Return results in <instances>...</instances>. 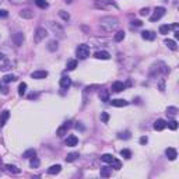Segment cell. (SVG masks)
Here are the masks:
<instances>
[{
	"label": "cell",
	"instance_id": "cell-49",
	"mask_svg": "<svg viewBox=\"0 0 179 179\" xmlns=\"http://www.w3.org/2000/svg\"><path fill=\"white\" fill-rule=\"evenodd\" d=\"M148 143V139L146 137V136H143V137L140 139V144H147Z\"/></svg>",
	"mask_w": 179,
	"mask_h": 179
},
{
	"label": "cell",
	"instance_id": "cell-23",
	"mask_svg": "<svg viewBox=\"0 0 179 179\" xmlns=\"http://www.w3.org/2000/svg\"><path fill=\"white\" fill-rule=\"evenodd\" d=\"M6 168H7V171H9V172H11V174H20L21 172L20 168H17L16 165H11V164H7Z\"/></svg>",
	"mask_w": 179,
	"mask_h": 179
},
{
	"label": "cell",
	"instance_id": "cell-34",
	"mask_svg": "<svg viewBox=\"0 0 179 179\" xmlns=\"http://www.w3.org/2000/svg\"><path fill=\"white\" fill-rule=\"evenodd\" d=\"M169 31H171V25H168V24L160 27V34H162V35H167Z\"/></svg>",
	"mask_w": 179,
	"mask_h": 179
},
{
	"label": "cell",
	"instance_id": "cell-43",
	"mask_svg": "<svg viewBox=\"0 0 179 179\" xmlns=\"http://www.w3.org/2000/svg\"><path fill=\"white\" fill-rule=\"evenodd\" d=\"M101 121H102L104 123H108V121H109V115H108L107 112H102V114H101Z\"/></svg>",
	"mask_w": 179,
	"mask_h": 179
},
{
	"label": "cell",
	"instance_id": "cell-31",
	"mask_svg": "<svg viewBox=\"0 0 179 179\" xmlns=\"http://www.w3.org/2000/svg\"><path fill=\"white\" fill-rule=\"evenodd\" d=\"M100 98H101V101H104V102H107V101H109V93H108L107 90H104V91H101V93H100Z\"/></svg>",
	"mask_w": 179,
	"mask_h": 179
},
{
	"label": "cell",
	"instance_id": "cell-46",
	"mask_svg": "<svg viewBox=\"0 0 179 179\" xmlns=\"http://www.w3.org/2000/svg\"><path fill=\"white\" fill-rule=\"evenodd\" d=\"M39 97V93H31L28 95V100H35V98H38Z\"/></svg>",
	"mask_w": 179,
	"mask_h": 179
},
{
	"label": "cell",
	"instance_id": "cell-5",
	"mask_svg": "<svg viewBox=\"0 0 179 179\" xmlns=\"http://www.w3.org/2000/svg\"><path fill=\"white\" fill-rule=\"evenodd\" d=\"M9 69H11V60L7 58L6 55L0 53V70L6 72V70H9Z\"/></svg>",
	"mask_w": 179,
	"mask_h": 179
},
{
	"label": "cell",
	"instance_id": "cell-2",
	"mask_svg": "<svg viewBox=\"0 0 179 179\" xmlns=\"http://www.w3.org/2000/svg\"><path fill=\"white\" fill-rule=\"evenodd\" d=\"M76 55L79 59H87L90 56V46L86 44H81L76 48Z\"/></svg>",
	"mask_w": 179,
	"mask_h": 179
},
{
	"label": "cell",
	"instance_id": "cell-47",
	"mask_svg": "<svg viewBox=\"0 0 179 179\" xmlns=\"http://www.w3.org/2000/svg\"><path fill=\"white\" fill-rule=\"evenodd\" d=\"M141 24H143V23H141L140 20H133L132 21V25H134V27H141Z\"/></svg>",
	"mask_w": 179,
	"mask_h": 179
},
{
	"label": "cell",
	"instance_id": "cell-29",
	"mask_svg": "<svg viewBox=\"0 0 179 179\" xmlns=\"http://www.w3.org/2000/svg\"><path fill=\"white\" fill-rule=\"evenodd\" d=\"M76 67H77V60H74V59L69 60V62H67V65H66V69H67V70H74Z\"/></svg>",
	"mask_w": 179,
	"mask_h": 179
},
{
	"label": "cell",
	"instance_id": "cell-28",
	"mask_svg": "<svg viewBox=\"0 0 179 179\" xmlns=\"http://www.w3.org/2000/svg\"><path fill=\"white\" fill-rule=\"evenodd\" d=\"M118 137L122 139V140H128V139H130V132L129 130H125V132H121V133H118Z\"/></svg>",
	"mask_w": 179,
	"mask_h": 179
},
{
	"label": "cell",
	"instance_id": "cell-19",
	"mask_svg": "<svg viewBox=\"0 0 179 179\" xmlns=\"http://www.w3.org/2000/svg\"><path fill=\"white\" fill-rule=\"evenodd\" d=\"M9 118H10V112H9V111H3L2 115H0V128H3L4 125H6Z\"/></svg>",
	"mask_w": 179,
	"mask_h": 179
},
{
	"label": "cell",
	"instance_id": "cell-48",
	"mask_svg": "<svg viewBox=\"0 0 179 179\" xmlns=\"http://www.w3.org/2000/svg\"><path fill=\"white\" fill-rule=\"evenodd\" d=\"M9 16V11L7 10H0V18H6Z\"/></svg>",
	"mask_w": 179,
	"mask_h": 179
},
{
	"label": "cell",
	"instance_id": "cell-26",
	"mask_svg": "<svg viewBox=\"0 0 179 179\" xmlns=\"http://www.w3.org/2000/svg\"><path fill=\"white\" fill-rule=\"evenodd\" d=\"M35 2V4L39 7V9H48L49 7V4H48V2L46 0H34Z\"/></svg>",
	"mask_w": 179,
	"mask_h": 179
},
{
	"label": "cell",
	"instance_id": "cell-21",
	"mask_svg": "<svg viewBox=\"0 0 179 179\" xmlns=\"http://www.w3.org/2000/svg\"><path fill=\"white\" fill-rule=\"evenodd\" d=\"M165 45L168 46L171 51H176L178 49V45H176L175 41H172V39H165Z\"/></svg>",
	"mask_w": 179,
	"mask_h": 179
},
{
	"label": "cell",
	"instance_id": "cell-4",
	"mask_svg": "<svg viewBox=\"0 0 179 179\" xmlns=\"http://www.w3.org/2000/svg\"><path fill=\"white\" fill-rule=\"evenodd\" d=\"M164 16H165V7H157L154 10V14L150 17V21H151V23H155V21L161 20Z\"/></svg>",
	"mask_w": 179,
	"mask_h": 179
},
{
	"label": "cell",
	"instance_id": "cell-17",
	"mask_svg": "<svg viewBox=\"0 0 179 179\" xmlns=\"http://www.w3.org/2000/svg\"><path fill=\"white\" fill-rule=\"evenodd\" d=\"M69 128H70V122H66L63 126H60V128L58 129V136L59 137H63V136L66 134V132L69 130Z\"/></svg>",
	"mask_w": 179,
	"mask_h": 179
},
{
	"label": "cell",
	"instance_id": "cell-52",
	"mask_svg": "<svg viewBox=\"0 0 179 179\" xmlns=\"http://www.w3.org/2000/svg\"><path fill=\"white\" fill-rule=\"evenodd\" d=\"M65 2H66V3H72L73 0H65Z\"/></svg>",
	"mask_w": 179,
	"mask_h": 179
},
{
	"label": "cell",
	"instance_id": "cell-37",
	"mask_svg": "<svg viewBox=\"0 0 179 179\" xmlns=\"http://www.w3.org/2000/svg\"><path fill=\"white\" fill-rule=\"evenodd\" d=\"M39 164H41V162H39V160L37 158V157H32V158H31V162H30L31 168H38Z\"/></svg>",
	"mask_w": 179,
	"mask_h": 179
},
{
	"label": "cell",
	"instance_id": "cell-51",
	"mask_svg": "<svg viewBox=\"0 0 179 179\" xmlns=\"http://www.w3.org/2000/svg\"><path fill=\"white\" fill-rule=\"evenodd\" d=\"M76 129H80V130H84V126H81L80 123H77V125H76Z\"/></svg>",
	"mask_w": 179,
	"mask_h": 179
},
{
	"label": "cell",
	"instance_id": "cell-10",
	"mask_svg": "<svg viewBox=\"0 0 179 179\" xmlns=\"http://www.w3.org/2000/svg\"><path fill=\"white\" fill-rule=\"evenodd\" d=\"M126 87H128V84L122 83V81H115V83L112 84V91H115V93H121V91H123Z\"/></svg>",
	"mask_w": 179,
	"mask_h": 179
},
{
	"label": "cell",
	"instance_id": "cell-12",
	"mask_svg": "<svg viewBox=\"0 0 179 179\" xmlns=\"http://www.w3.org/2000/svg\"><path fill=\"white\" fill-rule=\"evenodd\" d=\"M165 128H167V122L164 121V119H157V121L154 122V129H155L157 132L164 130Z\"/></svg>",
	"mask_w": 179,
	"mask_h": 179
},
{
	"label": "cell",
	"instance_id": "cell-16",
	"mask_svg": "<svg viewBox=\"0 0 179 179\" xmlns=\"http://www.w3.org/2000/svg\"><path fill=\"white\" fill-rule=\"evenodd\" d=\"M111 105L112 107H118V108H122V107H128L129 102L125 100H112L111 101Z\"/></svg>",
	"mask_w": 179,
	"mask_h": 179
},
{
	"label": "cell",
	"instance_id": "cell-35",
	"mask_svg": "<svg viewBox=\"0 0 179 179\" xmlns=\"http://www.w3.org/2000/svg\"><path fill=\"white\" fill-rule=\"evenodd\" d=\"M167 114H168L169 116H175V115L178 114V108L176 107H168L167 108Z\"/></svg>",
	"mask_w": 179,
	"mask_h": 179
},
{
	"label": "cell",
	"instance_id": "cell-6",
	"mask_svg": "<svg viewBox=\"0 0 179 179\" xmlns=\"http://www.w3.org/2000/svg\"><path fill=\"white\" fill-rule=\"evenodd\" d=\"M51 28H52V31L55 32V35H58L59 38H65V30H63V27H60V25L58 24V23H51Z\"/></svg>",
	"mask_w": 179,
	"mask_h": 179
},
{
	"label": "cell",
	"instance_id": "cell-33",
	"mask_svg": "<svg viewBox=\"0 0 179 179\" xmlns=\"http://www.w3.org/2000/svg\"><path fill=\"white\" fill-rule=\"evenodd\" d=\"M109 175H111V168L102 167V168H101V176H102V178H108Z\"/></svg>",
	"mask_w": 179,
	"mask_h": 179
},
{
	"label": "cell",
	"instance_id": "cell-40",
	"mask_svg": "<svg viewBox=\"0 0 179 179\" xmlns=\"http://www.w3.org/2000/svg\"><path fill=\"white\" fill-rule=\"evenodd\" d=\"M167 126H168L171 130H176V129H178V122L176 121H169L168 123H167Z\"/></svg>",
	"mask_w": 179,
	"mask_h": 179
},
{
	"label": "cell",
	"instance_id": "cell-32",
	"mask_svg": "<svg viewBox=\"0 0 179 179\" xmlns=\"http://www.w3.org/2000/svg\"><path fill=\"white\" fill-rule=\"evenodd\" d=\"M25 91H27V84L21 83L20 86H18V95H20V97L25 95Z\"/></svg>",
	"mask_w": 179,
	"mask_h": 179
},
{
	"label": "cell",
	"instance_id": "cell-45",
	"mask_svg": "<svg viewBox=\"0 0 179 179\" xmlns=\"http://www.w3.org/2000/svg\"><path fill=\"white\" fill-rule=\"evenodd\" d=\"M148 13H150V9H141L140 10V16H148Z\"/></svg>",
	"mask_w": 179,
	"mask_h": 179
},
{
	"label": "cell",
	"instance_id": "cell-50",
	"mask_svg": "<svg viewBox=\"0 0 179 179\" xmlns=\"http://www.w3.org/2000/svg\"><path fill=\"white\" fill-rule=\"evenodd\" d=\"M24 2H28V0H10V3H13V4H18V3H24Z\"/></svg>",
	"mask_w": 179,
	"mask_h": 179
},
{
	"label": "cell",
	"instance_id": "cell-9",
	"mask_svg": "<svg viewBox=\"0 0 179 179\" xmlns=\"http://www.w3.org/2000/svg\"><path fill=\"white\" fill-rule=\"evenodd\" d=\"M95 7L98 9H105V7H118L114 2H108V0H101V2H95Z\"/></svg>",
	"mask_w": 179,
	"mask_h": 179
},
{
	"label": "cell",
	"instance_id": "cell-1",
	"mask_svg": "<svg viewBox=\"0 0 179 179\" xmlns=\"http://www.w3.org/2000/svg\"><path fill=\"white\" fill-rule=\"evenodd\" d=\"M118 25H119V20H118L116 17H112V16L104 17V18H101V21H100V27L102 28L105 32L114 31Z\"/></svg>",
	"mask_w": 179,
	"mask_h": 179
},
{
	"label": "cell",
	"instance_id": "cell-20",
	"mask_svg": "<svg viewBox=\"0 0 179 179\" xmlns=\"http://www.w3.org/2000/svg\"><path fill=\"white\" fill-rule=\"evenodd\" d=\"M62 171V167L59 165V164H56V165H52L48 168V174L49 175H56V174H59Z\"/></svg>",
	"mask_w": 179,
	"mask_h": 179
},
{
	"label": "cell",
	"instance_id": "cell-14",
	"mask_svg": "<svg viewBox=\"0 0 179 179\" xmlns=\"http://www.w3.org/2000/svg\"><path fill=\"white\" fill-rule=\"evenodd\" d=\"M77 143H79V139L74 134H72V136H69V137L66 139V146L67 147H74V146H77Z\"/></svg>",
	"mask_w": 179,
	"mask_h": 179
},
{
	"label": "cell",
	"instance_id": "cell-25",
	"mask_svg": "<svg viewBox=\"0 0 179 179\" xmlns=\"http://www.w3.org/2000/svg\"><path fill=\"white\" fill-rule=\"evenodd\" d=\"M17 80V77L14 76V74H6V76L3 77V83H13V81H16Z\"/></svg>",
	"mask_w": 179,
	"mask_h": 179
},
{
	"label": "cell",
	"instance_id": "cell-15",
	"mask_svg": "<svg viewBox=\"0 0 179 179\" xmlns=\"http://www.w3.org/2000/svg\"><path fill=\"white\" fill-rule=\"evenodd\" d=\"M95 58L97 59H102V60H108V59H111V53L107 51H98L95 53Z\"/></svg>",
	"mask_w": 179,
	"mask_h": 179
},
{
	"label": "cell",
	"instance_id": "cell-42",
	"mask_svg": "<svg viewBox=\"0 0 179 179\" xmlns=\"http://www.w3.org/2000/svg\"><path fill=\"white\" fill-rule=\"evenodd\" d=\"M59 16H60V17H62L65 21H69V20H70V16L66 13V11H63V10H62V11H59Z\"/></svg>",
	"mask_w": 179,
	"mask_h": 179
},
{
	"label": "cell",
	"instance_id": "cell-24",
	"mask_svg": "<svg viewBox=\"0 0 179 179\" xmlns=\"http://www.w3.org/2000/svg\"><path fill=\"white\" fill-rule=\"evenodd\" d=\"M20 16H21L23 18H32V17H34V13H32L31 10L25 9V10H23V11L20 13Z\"/></svg>",
	"mask_w": 179,
	"mask_h": 179
},
{
	"label": "cell",
	"instance_id": "cell-38",
	"mask_svg": "<svg viewBox=\"0 0 179 179\" xmlns=\"http://www.w3.org/2000/svg\"><path fill=\"white\" fill-rule=\"evenodd\" d=\"M123 38H125V32L123 31H118L116 34H115V41L116 42L123 41Z\"/></svg>",
	"mask_w": 179,
	"mask_h": 179
},
{
	"label": "cell",
	"instance_id": "cell-39",
	"mask_svg": "<svg viewBox=\"0 0 179 179\" xmlns=\"http://www.w3.org/2000/svg\"><path fill=\"white\" fill-rule=\"evenodd\" d=\"M111 165H112V168H115V169H121L122 168V164H121V161L119 160H112V162H111Z\"/></svg>",
	"mask_w": 179,
	"mask_h": 179
},
{
	"label": "cell",
	"instance_id": "cell-30",
	"mask_svg": "<svg viewBox=\"0 0 179 179\" xmlns=\"http://www.w3.org/2000/svg\"><path fill=\"white\" fill-rule=\"evenodd\" d=\"M58 48H59V45H58V41H51L48 44V49L51 52H55V51H58Z\"/></svg>",
	"mask_w": 179,
	"mask_h": 179
},
{
	"label": "cell",
	"instance_id": "cell-7",
	"mask_svg": "<svg viewBox=\"0 0 179 179\" xmlns=\"http://www.w3.org/2000/svg\"><path fill=\"white\" fill-rule=\"evenodd\" d=\"M31 77L32 79H35V80L46 79V77H48V72H46V70H37V72L31 73Z\"/></svg>",
	"mask_w": 179,
	"mask_h": 179
},
{
	"label": "cell",
	"instance_id": "cell-44",
	"mask_svg": "<svg viewBox=\"0 0 179 179\" xmlns=\"http://www.w3.org/2000/svg\"><path fill=\"white\" fill-rule=\"evenodd\" d=\"M0 91H2L3 94H7V93H9V88H7V87L4 86L2 81H0Z\"/></svg>",
	"mask_w": 179,
	"mask_h": 179
},
{
	"label": "cell",
	"instance_id": "cell-41",
	"mask_svg": "<svg viewBox=\"0 0 179 179\" xmlns=\"http://www.w3.org/2000/svg\"><path fill=\"white\" fill-rule=\"evenodd\" d=\"M121 155H122V157H125V158H130V157H132V151H130V150H126V148H125V150H122V151H121Z\"/></svg>",
	"mask_w": 179,
	"mask_h": 179
},
{
	"label": "cell",
	"instance_id": "cell-36",
	"mask_svg": "<svg viewBox=\"0 0 179 179\" xmlns=\"http://www.w3.org/2000/svg\"><path fill=\"white\" fill-rule=\"evenodd\" d=\"M112 160H114V157H112L111 154L101 155V161H104V162H108V164H111V162H112Z\"/></svg>",
	"mask_w": 179,
	"mask_h": 179
},
{
	"label": "cell",
	"instance_id": "cell-22",
	"mask_svg": "<svg viewBox=\"0 0 179 179\" xmlns=\"http://www.w3.org/2000/svg\"><path fill=\"white\" fill-rule=\"evenodd\" d=\"M35 155H37V151H35L34 148H30V150H27V151L23 154V158H32Z\"/></svg>",
	"mask_w": 179,
	"mask_h": 179
},
{
	"label": "cell",
	"instance_id": "cell-3",
	"mask_svg": "<svg viewBox=\"0 0 179 179\" xmlns=\"http://www.w3.org/2000/svg\"><path fill=\"white\" fill-rule=\"evenodd\" d=\"M46 37H48V31H46L45 28L39 27V28H37V31H35V34H34V42L35 44H39V42H42Z\"/></svg>",
	"mask_w": 179,
	"mask_h": 179
},
{
	"label": "cell",
	"instance_id": "cell-13",
	"mask_svg": "<svg viewBox=\"0 0 179 179\" xmlns=\"http://www.w3.org/2000/svg\"><path fill=\"white\" fill-rule=\"evenodd\" d=\"M70 86H72V79H70L69 76H63L62 79H60V87H62L63 90H67Z\"/></svg>",
	"mask_w": 179,
	"mask_h": 179
},
{
	"label": "cell",
	"instance_id": "cell-27",
	"mask_svg": "<svg viewBox=\"0 0 179 179\" xmlns=\"http://www.w3.org/2000/svg\"><path fill=\"white\" fill-rule=\"evenodd\" d=\"M77 158H79V153H70V154H67V157H66V161L73 162V161H76Z\"/></svg>",
	"mask_w": 179,
	"mask_h": 179
},
{
	"label": "cell",
	"instance_id": "cell-8",
	"mask_svg": "<svg viewBox=\"0 0 179 179\" xmlns=\"http://www.w3.org/2000/svg\"><path fill=\"white\" fill-rule=\"evenodd\" d=\"M11 39H13V42H14L16 46H21L23 42H24V35H23V32H16Z\"/></svg>",
	"mask_w": 179,
	"mask_h": 179
},
{
	"label": "cell",
	"instance_id": "cell-18",
	"mask_svg": "<svg viewBox=\"0 0 179 179\" xmlns=\"http://www.w3.org/2000/svg\"><path fill=\"white\" fill-rule=\"evenodd\" d=\"M141 38L146 41H154L155 39V34L153 31H143L141 32Z\"/></svg>",
	"mask_w": 179,
	"mask_h": 179
},
{
	"label": "cell",
	"instance_id": "cell-11",
	"mask_svg": "<svg viewBox=\"0 0 179 179\" xmlns=\"http://www.w3.org/2000/svg\"><path fill=\"white\" fill-rule=\"evenodd\" d=\"M165 155H167V158H168V160L174 161V160H176V157H178V153H176L175 148L168 147V148L165 150Z\"/></svg>",
	"mask_w": 179,
	"mask_h": 179
}]
</instances>
